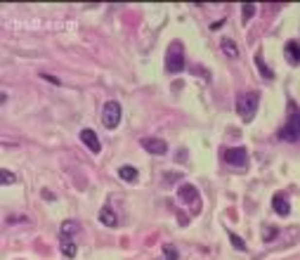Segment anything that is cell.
I'll return each mask as SVG.
<instances>
[{
	"label": "cell",
	"mask_w": 300,
	"mask_h": 260,
	"mask_svg": "<svg viewBox=\"0 0 300 260\" xmlns=\"http://www.w3.org/2000/svg\"><path fill=\"white\" fill-rule=\"evenodd\" d=\"M255 64H258V69H260V74H263V78H265V81H272V78H274V71H272V69L267 66L265 57L260 55V52L255 55Z\"/></svg>",
	"instance_id": "14"
},
{
	"label": "cell",
	"mask_w": 300,
	"mask_h": 260,
	"mask_svg": "<svg viewBox=\"0 0 300 260\" xmlns=\"http://www.w3.org/2000/svg\"><path fill=\"white\" fill-rule=\"evenodd\" d=\"M177 199L182 201V204H192L196 208L199 206V189H196L194 185H180L177 187Z\"/></svg>",
	"instance_id": "6"
},
{
	"label": "cell",
	"mask_w": 300,
	"mask_h": 260,
	"mask_svg": "<svg viewBox=\"0 0 300 260\" xmlns=\"http://www.w3.org/2000/svg\"><path fill=\"white\" fill-rule=\"evenodd\" d=\"M184 69V48L180 40H173L168 52H166V71L170 74H180Z\"/></svg>",
	"instance_id": "3"
},
{
	"label": "cell",
	"mask_w": 300,
	"mask_h": 260,
	"mask_svg": "<svg viewBox=\"0 0 300 260\" xmlns=\"http://www.w3.org/2000/svg\"><path fill=\"white\" fill-rule=\"evenodd\" d=\"M220 50L230 57V59H236V57H239V48H236V43H234L232 38H222V40H220Z\"/></svg>",
	"instance_id": "12"
},
{
	"label": "cell",
	"mask_w": 300,
	"mask_h": 260,
	"mask_svg": "<svg viewBox=\"0 0 300 260\" xmlns=\"http://www.w3.org/2000/svg\"><path fill=\"white\" fill-rule=\"evenodd\" d=\"M283 57L291 66H298L300 64V43L298 40H286L283 45Z\"/></svg>",
	"instance_id": "9"
},
{
	"label": "cell",
	"mask_w": 300,
	"mask_h": 260,
	"mask_svg": "<svg viewBox=\"0 0 300 260\" xmlns=\"http://www.w3.org/2000/svg\"><path fill=\"white\" fill-rule=\"evenodd\" d=\"M59 248H62V256H67V258H76V253H78L76 244L71 242V239H62V242H59Z\"/></svg>",
	"instance_id": "15"
},
{
	"label": "cell",
	"mask_w": 300,
	"mask_h": 260,
	"mask_svg": "<svg viewBox=\"0 0 300 260\" xmlns=\"http://www.w3.org/2000/svg\"><path fill=\"white\" fill-rule=\"evenodd\" d=\"M140 145L147 149L149 154H154V156H163V154H168V145H166V140H159V137H144Z\"/></svg>",
	"instance_id": "7"
},
{
	"label": "cell",
	"mask_w": 300,
	"mask_h": 260,
	"mask_svg": "<svg viewBox=\"0 0 300 260\" xmlns=\"http://www.w3.org/2000/svg\"><path fill=\"white\" fill-rule=\"evenodd\" d=\"M230 242H232V246H234L236 251H246V244H244V239H241L239 234H234V232H230Z\"/></svg>",
	"instance_id": "17"
},
{
	"label": "cell",
	"mask_w": 300,
	"mask_h": 260,
	"mask_svg": "<svg viewBox=\"0 0 300 260\" xmlns=\"http://www.w3.org/2000/svg\"><path fill=\"white\" fill-rule=\"evenodd\" d=\"M279 140L283 142H300V109L288 102V118L283 123V128L279 130Z\"/></svg>",
	"instance_id": "1"
},
{
	"label": "cell",
	"mask_w": 300,
	"mask_h": 260,
	"mask_svg": "<svg viewBox=\"0 0 300 260\" xmlns=\"http://www.w3.org/2000/svg\"><path fill=\"white\" fill-rule=\"evenodd\" d=\"M81 142H83V145H85L92 154H100V151H102V142H100V137H97V132H95V130H90V128L81 130Z\"/></svg>",
	"instance_id": "8"
},
{
	"label": "cell",
	"mask_w": 300,
	"mask_h": 260,
	"mask_svg": "<svg viewBox=\"0 0 300 260\" xmlns=\"http://www.w3.org/2000/svg\"><path fill=\"white\" fill-rule=\"evenodd\" d=\"M225 161L234 168H246L248 166V154L244 147H234L225 151Z\"/></svg>",
	"instance_id": "5"
},
{
	"label": "cell",
	"mask_w": 300,
	"mask_h": 260,
	"mask_svg": "<svg viewBox=\"0 0 300 260\" xmlns=\"http://www.w3.org/2000/svg\"><path fill=\"white\" fill-rule=\"evenodd\" d=\"M40 78H45V81H50V83H54V85H59V81H57L54 76H50V74H40Z\"/></svg>",
	"instance_id": "22"
},
{
	"label": "cell",
	"mask_w": 300,
	"mask_h": 260,
	"mask_svg": "<svg viewBox=\"0 0 300 260\" xmlns=\"http://www.w3.org/2000/svg\"><path fill=\"white\" fill-rule=\"evenodd\" d=\"M118 178H121V180H125V182H137V178H140V175H137V170H135L133 166H121V168H118Z\"/></svg>",
	"instance_id": "13"
},
{
	"label": "cell",
	"mask_w": 300,
	"mask_h": 260,
	"mask_svg": "<svg viewBox=\"0 0 300 260\" xmlns=\"http://www.w3.org/2000/svg\"><path fill=\"white\" fill-rule=\"evenodd\" d=\"M274 234H277V232H274L272 227H265V242H269V239H272Z\"/></svg>",
	"instance_id": "21"
},
{
	"label": "cell",
	"mask_w": 300,
	"mask_h": 260,
	"mask_svg": "<svg viewBox=\"0 0 300 260\" xmlns=\"http://www.w3.org/2000/svg\"><path fill=\"white\" fill-rule=\"evenodd\" d=\"M272 208H274V213H277V215L286 218V215L291 213V206H288L286 194H274V196H272Z\"/></svg>",
	"instance_id": "10"
},
{
	"label": "cell",
	"mask_w": 300,
	"mask_h": 260,
	"mask_svg": "<svg viewBox=\"0 0 300 260\" xmlns=\"http://www.w3.org/2000/svg\"><path fill=\"white\" fill-rule=\"evenodd\" d=\"M241 12H244V19H250L253 17V15H255V5H253V2H244V7H241Z\"/></svg>",
	"instance_id": "19"
},
{
	"label": "cell",
	"mask_w": 300,
	"mask_h": 260,
	"mask_svg": "<svg viewBox=\"0 0 300 260\" xmlns=\"http://www.w3.org/2000/svg\"><path fill=\"white\" fill-rule=\"evenodd\" d=\"M100 223L104 225V227H116V225H118V218H116V213H114V208H109V206H104V208L100 211Z\"/></svg>",
	"instance_id": "11"
},
{
	"label": "cell",
	"mask_w": 300,
	"mask_h": 260,
	"mask_svg": "<svg viewBox=\"0 0 300 260\" xmlns=\"http://www.w3.org/2000/svg\"><path fill=\"white\" fill-rule=\"evenodd\" d=\"M163 256H166V260H177L180 256H177V248L173 246V244H166L163 246Z\"/></svg>",
	"instance_id": "18"
},
{
	"label": "cell",
	"mask_w": 300,
	"mask_h": 260,
	"mask_svg": "<svg viewBox=\"0 0 300 260\" xmlns=\"http://www.w3.org/2000/svg\"><path fill=\"white\" fill-rule=\"evenodd\" d=\"M15 180H17V178H15V173H10L7 168H2V170H0V185H2V187L15 185Z\"/></svg>",
	"instance_id": "16"
},
{
	"label": "cell",
	"mask_w": 300,
	"mask_h": 260,
	"mask_svg": "<svg viewBox=\"0 0 300 260\" xmlns=\"http://www.w3.org/2000/svg\"><path fill=\"white\" fill-rule=\"evenodd\" d=\"M76 232H78V225L76 223H64L62 225V234H64V237H67V234H76Z\"/></svg>",
	"instance_id": "20"
},
{
	"label": "cell",
	"mask_w": 300,
	"mask_h": 260,
	"mask_svg": "<svg viewBox=\"0 0 300 260\" xmlns=\"http://www.w3.org/2000/svg\"><path fill=\"white\" fill-rule=\"evenodd\" d=\"M102 123H104L106 130H114L118 128V123H121V104L118 102H106L104 109H102Z\"/></svg>",
	"instance_id": "4"
},
{
	"label": "cell",
	"mask_w": 300,
	"mask_h": 260,
	"mask_svg": "<svg viewBox=\"0 0 300 260\" xmlns=\"http://www.w3.org/2000/svg\"><path fill=\"white\" fill-rule=\"evenodd\" d=\"M258 104H260V97L258 93H244L236 99V114L241 116L244 123H250L258 114Z\"/></svg>",
	"instance_id": "2"
}]
</instances>
